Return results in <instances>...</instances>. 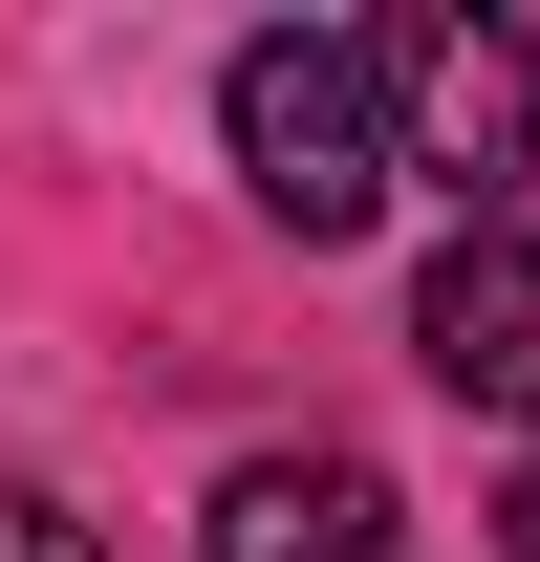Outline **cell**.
<instances>
[{"instance_id":"6da1fadb","label":"cell","mask_w":540,"mask_h":562,"mask_svg":"<svg viewBox=\"0 0 540 562\" xmlns=\"http://www.w3.org/2000/svg\"><path fill=\"white\" fill-rule=\"evenodd\" d=\"M238 195L281 216V238H368L390 216V66L346 44V22H281V44H238Z\"/></svg>"},{"instance_id":"8992f818","label":"cell","mask_w":540,"mask_h":562,"mask_svg":"<svg viewBox=\"0 0 540 562\" xmlns=\"http://www.w3.org/2000/svg\"><path fill=\"white\" fill-rule=\"evenodd\" d=\"M497 541H519V562H540V476H519V497H497Z\"/></svg>"},{"instance_id":"5b68a950","label":"cell","mask_w":540,"mask_h":562,"mask_svg":"<svg viewBox=\"0 0 540 562\" xmlns=\"http://www.w3.org/2000/svg\"><path fill=\"white\" fill-rule=\"evenodd\" d=\"M0 562H87V519H66V497H22V476H0Z\"/></svg>"},{"instance_id":"7a4b0ae2","label":"cell","mask_w":540,"mask_h":562,"mask_svg":"<svg viewBox=\"0 0 540 562\" xmlns=\"http://www.w3.org/2000/svg\"><path fill=\"white\" fill-rule=\"evenodd\" d=\"M368 66H390V173H454L475 216L540 173V44L519 22H390Z\"/></svg>"},{"instance_id":"277c9868","label":"cell","mask_w":540,"mask_h":562,"mask_svg":"<svg viewBox=\"0 0 540 562\" xmlns=\"http://www.w3.org/2000/svg\"><path fill=\"white\" fill-rule=\"evenodd\" d=\"M195 562H390V476L368 454H238Z\"/></svg>"},{"instance_id":"3957f363","label":"cell","mask_w":540,"mask_h":562,"mask_svg":"<svg viewBox=\"0 0 540 562\" xmlns=\"http://www.w3.org/2000/svg\"><path fill=\"white\" fill-rule=\"evenodd\" d=\"M410 347H432L454 412H540V238H519V216H475L454 260L410 281Z\"/></svg>"}]
</instances>
